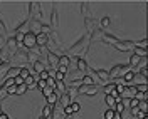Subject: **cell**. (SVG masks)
Here are the masks:
<instances>
[{"instance_id":"obj_1","label":"cell","mask_w":148,"mask_h":119,"mask_svg":"<svg viewBox=\"0 0 148 119\" xmlns=\"http://www.w3.org/2000/svg\"><path fill=\"white\" fill-rule=\"evenodd\" d=\"M22 46L27 47L29 50H32V49H34V47L37 46V35H36V34H32V32L25 34V37H24V42H22Z\"/></svg>"},{"instance_id":"obj_2","label":"cell","mask_w":148,"mask_h":119,"mask_svg":"<svg viewBox=\"0 0 148 119\" xmlns=\"http://www.w3.org/2000/svg\"><path fill=\"white\" fill-rule=\"evenodd\" d=\"M98 92V86H81L77 89V94H86V96H94Z\"/></svg>"},{"instance_id":"obj_3","label":"cell","mask_w":148,"mask_h":119,"mask_svg":"<svg viewBox=\"0 0 148 119\" xmlns=\"http://www.w3.org/2000/svg\"><path fill=\"white\" fill-rule=\"evenodd\" d=\"M47 62H49V65H51L54 71H57V65H59V55H56L54 52H47Z\"/></svg>"},{"instance_id":"obj_4","label":"cell","mask_w":148,"mask_h":119,"mask_svg":"<svg viewBox=\"0 0 148 119\" xmlns=\"http://www.w3.org/2000/svg\"><path fill=\"white\" fill-rule=\"evenodd\" d=\"M136 87H125V92L121 94L123 96V99H135V96H136Z\"/></svg>"},{"instance_id":"obj_5","label":"cell","mask_w":148,"mask_h":119,"mask_svg":"<svg viewBox=\"0 0 148 119\" xmlns=\"http://www.w3.org/2000/svg\"><path fill=\"white\" fill-rule=\"evenodd\" d=\"M10 67H12V64H9V62H3V64L0 65V81L7 79V74H9Z\"/></svg>"},{"instance_id":"obj_6","label":"cell","mask_w":148,"mask_h":119,"mask_svg":"<svg viewBox=\"0 0 148 119\" xmlns=\"http://www.w3.org/2000/svg\"><path fill=\"white\" fill-rule=\"evenodd\" d=\"M47 42H49V35H46V34H37V46L40 47V49H44V47L47 46Z\"/></svg>"},{"instance_id":"obj_7","label":"cell","mask_w":148,"mask_h":119,"mask_svg":"<svg viewBox=\"0 0 148 119\" xmlns=\"http://www.w3.org/2000/svg\"><path fill=\"white\" fill-rule=\"evenodd\" d=\"M96 75H98V79H101L103 82L111 81V79H110V72H108V71H104V69H96Z\"/></svg>"},{"instance_id":"obj_8","label":"cell","mask_w":148,"mask_h":119,"mask_svg":"<svg viewBox=\"0 0 148 119\" xmlns=\"http://www.w3.org/2000/svg\"><path fill=\"white\" fill-rule=\"evenodd\" d=\"M14 61H18V62H22V67L27 64V54H22L20 50H17V52H14Z\"/></svg>"},{"instance_id":"obj_9","label":"cell","mask_w":148,"mask_h":119,"mask_svg":"<svg viewBox=\"0 0 148 119\" xmlns=\"http://www.w3.org/2000/svg\"><path fill=\"white\" fill-rule=\"evenodd\" d=\"M32 71H34V72H36L37 75H39L40 72H44V71H47V67L44 65V62H42V61H37L36 64L32 65Z\"/></svg>"},{"instance_id":"obj_10","label":"cell","mask_w":148,"mask_h":119,"mask_svg":"<svg viewBox=\"0 0 148 119\" xmlns=\"http://www.w3.org/2000/svg\"><path fill=\"white\" fill-rule=\"evenodd\" d=\"M59 99H61V96H57L56 92H52L51 96H47V97H46V101H47L49 106H56V104L59 102Z\"/></svg>"},{"instance_id":"obj_11","label":"cell","mask_w":148,"mask_h":119,"mask_svg":"<svg viewBox=\"0 0 148 119\" xmlns=\"http://www.w3.org/2000/svg\"><path fill=\"white\" fill-rule=\"evenodd\" d=\"M71 102H73V99L67 96V92H66V94H62V96H61V99H59V104H61V107L71 106Z\"/></svg>"},{"instance_id":"obj_12","label":"cell","mask_w":148,"mask_h":119,"mask_svg":"<svg viewBox=\"0 0 148 119\" xmlns=\"http://www.w3.org/2000/svg\"><path fill=\"white\" fill-rule=\"evenodd\" d=\"M121 67H123V65H114V67L110 71V79H111V81H113V79H116L118 75H121Z\"/></svg>"},{"instance_id":"obj_13","label":"cell","mask_w":148,"mask_h":119,"mask_svg":"<svg viewBox=\"0 0 148 119\" xmlns=\"http://www.w3.org/2000/svg\"><path fill=\"white\" fill-rule=\"evenodd\" d=\"M51 116H52V106L46 104V106L42 107V116H40V118H44V119H51Z\"/></svg>"},{"instance_id":"obj_14","label":"cell","mask_w":148,"mask_h":119,"mask_svg":"<svg viewBox=\"0 0 148 119\" xmlns=\"http://www.w3.org/2000/svg\"><path fill=\"white\" fill-rule=\"evenodd\" d=\"M30 74H32V69H30V67H27V65L20 67V74H18V75H20V77H22L24 81H25L27 77H30Z\"/></svg>"},{"instance_id":"obj_15","label":"cell","mask_w":148,"mask_h":119,"mask_svg":"<svg viewBox=\"0 0 148 119\" xmlns=\"http://www.w3.org/2000/svg\"><path fill=\"white\" fill-rule=\"evenodd\" d=\"M76 64H77V71H79V72H84V71L88 69V62H86L84 59H76Z\"/></svg>"},{"instance_id":"obj_16","label":"cell","mask_w":148,"mask_h":119,"mask_svg":"<svg viewBox=\"0 0 148 119\" xmlns=\"http://www.w3.org/2000/svg\"><path fill=\"white\" fill-rule=\"evenodd\" d=\"M27 61L30 62V65H34L39 61V52H29L27 54Z\"/></svg>"},{"instance_id":"obj_17","label":"cell","mask_w":148,"mask_h":119,"mask_svg":"<svg viewBox=\"0 0 148 119\" xmlns=\"http://www.w3.org/2000/svg\"><path fill=\"white\" fill-rule=\"evenodd\" d=\"M7 46L10 47V49H12V50H14V52H17L18 49H17V40H15V39H14V37H7Z\"/></svg>"},{"instance_id":"obj_18","label":"cell","mask_w":148,"mask_h":119,"mask_svg":"<svg viewBox=\"0 0 148 119\" xmlns=\"http://www.w3.org/2000/svg\"><path fill=\"white\" fill-rule=\"evenodd\" d=\"M57 24H59V17H57V12L52 10V15H51V27L57 29Z\"/></svg>"},{"instance_id":"obj_19","label":"cell","mask_w":148,"mask_h":119,"mask_svg":"<svg viewBox=\"0 0 148 119\" xmlns=\"http://www.w3.org/2000/svg\"><path fill=\"white\" fill-rule=\"evenodd\" d=\"M62 114H64V109H52V116H51V119H62Z\"/></svg>"},{"instance_id":"obj_20","label":"cell","mask_w":148,"mask_h":119,"mask_svg":"<svg viewBox=\"0 0 148 119\" xmlns=\"http://www.w3.org/2000/svg\"><path fill=\"white\" fill-rule=\"evenodd\" d=\"M71 64V57L69 55H59V65H67Z\"/></svg>"},{"instance_id":"obj_21","label":"cell","mask_w":148,"mask_h":119,"mask_svg":"<svg viewBox=\"0 0 148 119\" xmlns=\"http://www.w3.org/2000/svg\"><path fill=\"white\" fill-rule=\"evenodd\" d=\"M106 104L110 106V109H114V106H116V97L114 96H106Z\"/></svg>"},{"instance_id":"obj_22","label":"cell","mask_w":148,"mask_h":119,"mask_svg":"<svg viewBox=\"0 0 148 119\" xmlns=\"http://www.w3.org/2000/svg\"><path fill=\"white\" fill-rule=\"evenodd\" d=\"M83 84L84 86H96V82H94V79L91 75H83Z\"/></svg>"},{"instance_id":"obj_23","label":"cell","mask_w":148,"mask_h":119,"mask_svg":"<svg viewBox=\"0 0 148 119\" xmlns=\"http://www.w3.org/2000/svg\"><path fill=\"white\" fill-rule=\"evenodd\" d=\"M140 62H141V57H138L136 54H133L130 57V65H140Z\"/></svg>"},{"instance_id":"obj_24","label":"cell","mask_w":148,"mask_h":119,"mask_svg":"<svg viewBox=\"0 0 148 119\" xmlns=\"http://www.w3.org/2000/svg\"><path fill=\"white\" fill-rule=\"evenodd\" d=\"M123 81H125V82H131V81H135V72H133V71L126 72L125 75H123Z\"/></svg>"},{"instance_id":"obj_25","label":"cell","mask_w":148,"mask_h":119,"mask_svg":"<svg viewBox=\"0 0 148 119\" xmlns=\"http://www.w3.org/2000/svg\"><path fill=\"white\" fill-rule=\"evenodd\" d=\"M135 54L138 55V57H141V59H147V49H140V47H136L135 49Z\"/></svg>"},{"instance_id":"obj_26","label":"cell","mask_w":148,"mask_h":119,"mask_svg":"<svg viewBox=\"0 0 148 119\" xmlns=\"http://www.w3.org/2000/svg\"><path fill=\"white\" fill-rule=\"evenodd\" d=\"M14 86H15V79L7 77V79H5V84H3V87H5V89H10V87H14Z\"/></svg>"},{"instance_id":"obj_27","label":"cell","mask_w":148,"mask_h":119,"mask_svg":"<svg viewBox=\"0 0 148 119\" xmlns=\"http://www.w3.org/2000/svg\"><path fill=\"white\" fill-rule=\"evenodd\" d=\"M135 81L138 82V86H140V84H147V82H148L147 77H143L141 74H135Z\"/></svg>"},{"instance_id":"obj_28","label":"cell","mask_w":148,"mask_h":119,"mask_svg":"<svg viewBox=\"0 0 148 119\" xmlns=\"http://www.w3.org/2000/svg\"><path fill=\"white\" fill-rule=\"evenodd\" d=\"M17 87V94L18 96H22V94H25V92L29 91V87L25 86V84H22V86H15Z\"/></svg>"},{"instance_id":"obj_29","label":"cell","mask_w":148,"mask_h":119,"mask_svg":"<svg viewBox=\"0 0 148 119\" xmlns=\"http://www.w3.org/2000/svg\"><path fill=\"white\" fill-rule=\"evenodd\" d=\"M135 47H140V49H147V47H148V40H147V39H143V40H138V42H135Z\"/></svg>"},{"instance_id":"obj_30","label":"cell","mask_w":148,"mask_h":119,"mask_svg":"<svg viewBox=\"0 0 148 119\" xmlns=\"http://www.w3.org/2000/svg\"><path fill=\"white\" fill-rule=\"evenodd\" d=\"M83 39H84V37H83ZM83 39H81V40H77V42H76V44L71 47V49H69V52H76L77 49H81V46H83V42H84Z\"/></svg>"},{"instance_id":"obj_31","label":"cell","mask_w":148,"mask_h":119,"mask_svg":"<svg viewBox=\"0 0 148 119\" xmlns=\"http://www.w3.org/2000/svg\"><path fill=\"white\" fill-rule=\"evenodd\" d=\"M24 37H25V34H22V32H15L14 39L17 40V44H22V42H24Z\"/></svg>"},{"instance_id":"obj_32","label":"cell","mask_w":148,"mask_h":119,"mask_svg":"<svg viewBox=\"0 0 148 119\" xmlns=\"http://www.w3.org/2000/svg\"><path fill=\"white\" fill-rule=\"evenodd\" d=\"M103 37H104V34H103L101 30H98V29L92 32V40H96V39H103Z\"/></svg>"},{"instance_id":"obj_33","label":"cell","mask_w":148,"mask_h":119,"mask_svg":"<svg viewBox=\"0 0 148 119\" xmlns=\"http://www.w3.org/2000/svg\"><path fill=\"white\" fill-rule=\"evenodd\" d=\"M123 111H125V106H123V102H118V104L114 106V112H118V114H123Z\"/></svg>"},{"instance_id":"obj_34","label":"cell","mask_w":148,"mask_h":119,"mask_svg":"<svg viewBox=\"0 0 148 119\" xmlns=\"http://www.w3.org/2000/svg\"><path fill=\"white\" fill-rule=\"evenodd\" d=\"M114 114H116L114 109H108L106 112H104V119H113V118H114Z\"/></svg>"},{"instance_id":"obj_35","label":"cell","mask_w":148,"mask_h":119,"mask_svg":"<svg viewBox=\"0 0 148 119\" xmlns=\"http://www.w3.org/2000/svg\"><path fill=\"white\" fill-rule=\"evenodd\" d=\"M37 87L40 91H46L47 89V81H37Z\"/></svg>"},{"instance_id":"obj_36","label":"cell","mask_w":148,"mask_h":119,"mask_svg":"<svg viewBox=\"0 0 148 119\" xmlns=\"http://www.w3.org/2000/svg\"><path fill=\"white\" fill-rule=\"evenodd\" d=\"M7 96H9V92H7V89H5V87H0V102L3 101V99H5Z\"/></svg>"},{"instance_id":"obj_37","label":"cell","mask_w":148,"mask_h":119,"mask_svg":"<svg viewBox=\"0 0 148 119\" xmlns=\"http://www.w3.org/2000/svg\"><path fill=\"white\" fill-rule=\"evenodd\" d=\"M76 94H77V89H74V87H67V96H69L71 99H74Z\"/></svg>"},{"instance_id":"obj_38","label":"cell","mask_w":148,"mask_h":119,"mask_svg":"<svg viewBox=\"0 0 148 119\" xmlns=\"http://www.w3.org/2000/svg\"><path fill=\"white\" fill-rule=\"evenodd\" d=\"M47 87L56 89V79H54V77H49V79H47Z\"/></svg>"},{"instance_id":"obj_39","label":"cell","mask_w":148,"mask_h":119,"mask_svg":"<svg viewBox=\"0 0 148 119\" xmlns=\"http://www.w3.org/2000/svg\"><path fill=\"white\" fill-rule=\"evenodd\" d=\"M135 99H138L140 102H141V101H145V99H147V94H145V92H136Z\"/></svg>"},{"instance_id":"obj_40","label":"cell","mask_w":148,"mask_h":119,"mask_svg":"<svg viewBox=\"0 0 148 119\" xmlns=\"http://www.w3.org/2000/svg\"><path fill=\"white\" fill-rule=\"evenodd\" d=\"M71 107H73V112H77V111L81 109V104H79V102H76V101H73V102H71Z\"/></svg>"},{"instance_id":"obj_41","label":"cell","mask_w":148,"mask_h":119,"mask_svg":"<svg viewBox=\"0 0 148 119\" xmlns=\"http://www.w3.org/2000/svg\"><path fill=\"white\" fill-rule=\"evenodd\" d=\"M67 71H69V67H66V65H57V72H61V74H67Z\"/></svg>"},{"instance_id":"obj_42","label":"cell","mask_w":148,"mask_h":119,"mask_svg":"<svg viewBox=\"0 0 148 119\" xmlns=\"http://www.w3.org/2000/svg\"><path fill=\"white\" fill-rule=\"evenodd\" d=\"M62 109H64V114H66V116H69V118H71V116L74 114V112H73V107H71V106H66V107H62Z\"/></svg>"},{"instance_id":"obj_43","label":"cell","mask_w":148,"mask_h":119,"mask_svg":"<svg viewBox=\"0 0 148 119\" xmlns=\"http://www.w3.org/2000/svg\"><path fill=\"white\" fill-rule=\"evenodd\" d=\"M138 107H140V111L147 112V111H148V104H147V101H141V102H140V106H138Z\"/></svg>"},{"instance_id":"obj_44","label":"cell","mask_w":148,"mask_h":119,"mask_svg":"<svg viewBox=\"0 0 148 119\" xmlns=\"http://www.w3.org/2000/svg\"><path fill=\"white\" fill-rule=\"evenodd\" d=\"M140 106V101L138 99H130V107L133 109V107H138Z\"/></svg>"},{"instance_id":"obj_45","label":"cell","mask_w":148,"mask_h":119,"mask_svg":"<svg viewBox=\"0 0 148 119\" xmlns=\"http://www.w3.org/2000/svg\"><path fill=\"white\" fill-rule=\"evenodd\" d=\"M147 84H140V86H136V91L138 92H145V94H147Z\"/></svg>"},{"instance_id":"obj_46","label":"cell","mask_w":148,"mask_h":119,"mask_svg":"<svg viewBox=\"0 0 148 119\" xmlns=\"http://www.w3.org/2000/svg\"><path fill=\"white\" fill-rule=\"evenodd\" d=\"M40 32H42V34H46V35H49V34H51V27L42 24V29H40Z\"/></svg>"},{"instance_id":"obj_47","label":"cell","mask_w":148,"mask_h":119,"mask_svg":"<svg viewBox=\"0 0 148 119\" xmlns=\"http://www.w3.org/2000/svg\"><path fill=\"white\" fill-rule=\"evenodd\" d=\"M110 17H104V18H101V27H108L110 25Z\"/></svg>"},{"instance_id":"obj_48","label":"cell","mask_w":148,"mask_h":119,"mask_svg":"<svg viewBox=\"0 0 148 119\" xmlns=\"http://www.w3.org/2000/svg\"><path fill=\"white\" fill-rule=\"evenodd\" d=\"M86 25H88V29H89V30H92V25H94V20H91V18L88 17V18H86Z\"/></svg>"},{"instance_id":"obj_49","label":"cell","mask_w":148,"mask_h":119,"mask_svg":"<svg viewBox=\"0 0 148 119\" xmlns=\"http://www.w3.org/2000/svg\"><path fill=\"white\" fill-rule=\"evenodd\" d=\"M56 81L59 82V81H64V74H61V72H56V77H54Z\"/></svg>"},{"instance_id":"obj_50","label":"cell","mask_w":148,"mask_h":119,"mask_svg":"<svg viewBox=\"0 0 148 119\" xmlns=\"http://www.w3.org/2000/svg\"><path fill=\"white\" fill-rule=\"evenodd\" d=\"M22 84H25V81L18 75V77H15V86H22Z\"/></svg>"},{"instance_id":"obj_51","label":"cell","mask_w":148,"mask_h":119,"mask_svg":"<svg viewBox=\"0 0 148 119\" xmlns=\"http://www.w3.org/2000/svg\"><path fill=\"white\" fill-rule=\"evenodd\" d=\"M52 92H54V89H51V87H47L46 91H42V94H44V96H46V97H47V96H51Z\"/></svg>"},{"instance_id":"obj_52","label":"cell","mask_w":148,"mask_h":119,"mask_svg":"<svg viewBox=\"0 0 148 119\" xmlns=\"http://www.w3.org/2000/svg\"><path fill=\"white\" fill-rule=\"evenodd\" d=\"M140 74H141L143 77H147V75H148V69H147V67H141V69H140Z\"/></svg>"},{"instance_id":"obj_53","label":"cell","mask_w":148,"mask_h":119,"mask_svg":"<svg viewBox=\"0 0 148 119\" xmlns=\"http://www.w3.org/2000/svg\"><path fill=\"white\" fill-rule=\"evenodd\" d=\"M7 92H9V96H10V94H17V87L14 86V87H10V89H7Z\"/></svg>"},{"instance_id":"obj_54","label":"cell","mask_w":148,"mask_h":119,"mask_svg":"<svg viewBox=\"0 0 148 119\" xmlns=\"http://www.w3.org/2000/svg\"><path fill=\"white\" fill-rule=\"evenodd\" d=\"M0 119H10V118L5 114V112H2V114H0Z\"/></svg>"},{"instance_id":"obj_55","label":"cell","mask_w":148,"mask_h":119,"mask_svg":"<svg viewBox=\"0 0 148 119\" xmlns=\"http://www.w3.org/2000/svg\"><path fill=\"white\" fill-rule=\"evenodd\" d=\"M113 119H121V114H118V112H116V114H114V118Z\"/></svg>"},{"instance_id":"obj_56","label":"cell","mask_w":148,"mask_h":119,"mask_svg":"<svg viewBox=\"0 0 148 119\" xmlns=\"http://www.w3.org/2000/svg\"><path fill=\"white\" fill-rule=\"evenodd\" d=\"M3 62H5V61H3V57H2V55H0V65L3 64Z\"/></svg>"},{"instance_id":"obj_57","label":"cell","mask_w":148,"mask_h":119,"mask_svg":"<svg viewBox=\"0 0 148 119\" xmlns=\"http://www.w3.org/2000/svg\"><path fill=\"white\" fill-rule=\"evenodd\" d=\"M2 112H3V111H2V109H0V114H2Z\"/></svg>"}]
</instances>
